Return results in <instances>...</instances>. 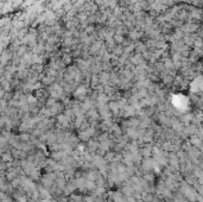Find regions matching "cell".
<instances>
[{
	"label": "cell",
	"instance_id": "obj_1",
	"mask_svg": "<svg viewBox=\"0 0 203 202\" xmlns=\"http://www.w3.org/2000/svg\"><path fill=\"white\" fill-rule=\"evenodd\" d=\"M51 111V114H56V113H60L61 111H63V105H62L60 101H56L54 105L50 107Z\"/></svg>",
	"mask_w": 203,
	"mask_h": 202
},
{
	"label": "cell",
	"instance_id": "obj_2",
	"mask_svg": "<svg viewBox=\"0 0 203 202\" xmlns=\"http://www.w3.org/2000/svg\"><path fill=\"white\" fill-rule=\"evenodd\" d=\"M86 94H87V88H86V86H82V85L76 88V90L74 93L76 98H81V96H84Z\"/></svg>",
	"mask_w": 203,
	"mask_h": 202
}]
</instances>
